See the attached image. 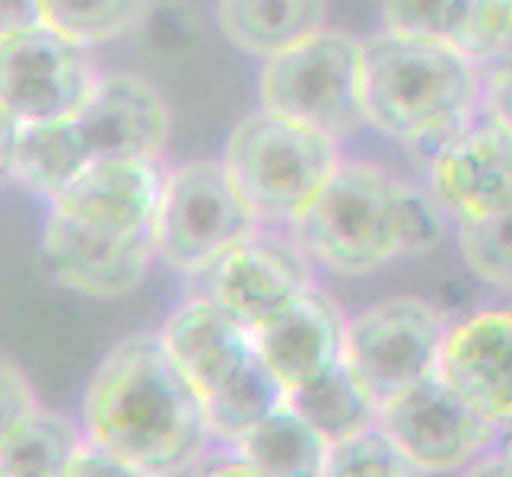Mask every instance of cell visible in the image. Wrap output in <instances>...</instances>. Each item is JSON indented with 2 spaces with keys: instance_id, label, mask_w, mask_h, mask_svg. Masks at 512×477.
<instances>
[{
  "instance_id": "6da1fadb",
  "label": "cell",
  "mask_w": 512,
  "mask_h": 477,
  "mask_svg": "<svg viewBox=\"0 0 512 477\" xmlns=\"http://www.w3.org/2000/svg\"><path fill=\"white\" fill-rule=\"evenodd\" d=\"M83 433L125 458L137 477L182 474L214 443L207 398L160 334H131L105 353L83 395Z\"/></svg>"
},
{
  "instance_id": "7a4b0ae2",
  "label": "cell",
  "mask_w": 512,
  "mask_h": 477,
  "mask_svg": "<svg viewBox=\"0 0 512 477\" xmlns=\"http://www.w3.org/2000/svg\"><path fill=\"white\" fill-rule=\"evenodd\" d=\"M484 90V67L455 42L388 29L363 42L366 125L398 144L443 147L478 121Z\"/></svg>"
},
{
  "instance_id": "3957f363",
  "label": "cell",
  "mask_w": 512,
  "mask_h": 477,
  "mask_svg": "<svg viewBox=\"0 0 512 477\" xmlns=\"http://www.w3.org/2000/svg\"><path fill=\"white\" fill-rule=\"evenodd\" d=\"M404 188L408 182L373 163L341 159L338 172L290 233L331 274L366 277L398 255H411Z\"/></svg>"
},
{
  "instance_id": "277c9868",
  "label": "cell",
  "mask_w": 512,
  "mask_h": 477,
  "mask_svg": "<svg viewBox=\"0 0 512 477\" xmlns=\"http://www.w3.org/2000/svg\"><path fill=\"white\" fill-rule=\"evenodd\" d=\"M341 140L306 121L255 109L229 131L223 166L264 226H293L341 166Z\"/></svg>"
},
{
  "instance_id": "5b68a950",
  "label": "cell",
  "mask_w": 512,
  "mask_h": 477,
  "mask_svg": "<svg viewBox=\"0 0 512 477\" xmlns=\"http://www.w3.org/2000/svg\"><path fill=\"white\" fill-rule=\"evenodd\" d=\"M258 99L264 109L306 121L331 137H350L363 115V42L350 32L322 29L261 61Z\"/></svg>"
},
{
  "instance_id": "8992f818",
  "label": "cell",
  "mask_w": 512,
  "mask_h": 477,
  "mask_svg": "<svg viewBox=\"0 0 512 477\" xmlns=\"http://www.w3.org/2000/svg\"><path fill=\"white\" fill-rule=\"evenodd\" d=\"M258 226L261 220L223 159H191L163 172L156 255L166 268L185 277L198 274Z\"/></svg>"
},
{
  "instance_id": "52a82bcc",
  "label": "cell",
  "mask_w": 512,
  "mask_h": 477,
  "mask_svg": "<svg viewBox=\"0 0 512 477\" xmlns=\"http://www.w3.org/2000/svg\"><path fill=\"white\" fill-rule=\"evenodd\" d=\"M449 322L420 296H388L347 325L344 363L382 404L433 376L443 360Z\"/></svg>"
},
{
  "instance_id": "ba28073f",
  "label": "cell",
  "mask_w": 512,
  "mask_h": 477,
  "mask_svg": "<svg viewBox=\"0 0 512 477\" xmlns=\"http://www.w3.org/2000/svg\"><path fill=\"white\" fill-rule=\"evenodd\" d=\"M102 70L93 45L45 23L4 32L0 39V105L4 125L77 118Z\"/></svg>"
},
{
  "instance_id": "9c48e42d",
  "label": "cell",
  "mask_w": 512,
  "mask_h": 477,
  "mask_svg": "<svg viewBox=\"0 0 512 477\" xmlns=\"http://www.w3.org/2000/svg\"><path fill=\"white\" fill-rule=\"evenodd\" d=\"M191 280L198 284V296L214 299L255 331L315 287V261L293 233H274L261 223Z\"/></svg>"
},
{
  "instance_id": "30bf717a",
  "label": "cell",
  "mask_w": 512,
  "mask_h": 477,
  "mask_svg": "<svg viewBox=\"0 0 512 477\" xmlns=\"http://www.w3.org/2000/svg\"><path fill=\"white\" fill-rule=\"evenodd\" d=\"M379 427L411 455L420 474L465 471L500 439V430L436 373L379 408Z\"/></svg>"
},
{
  "instance_id": "8fae6325",
  "label": "cell",
  "mask_w": 512,
  "mask_h": 477,
  "mask_svg": "<svg viewBox=\"0 0 512 477\" xmlns=\"http://www.w3.org/2000/svg\"><path fill=\"white\" fill-rule=\"evenodd\" d=\"M163 172L160 163L96 156L55 201L48 214L105 239L156 236Z\"/></svg>"
},
{
  "instance_id": "7c38bea8",
  "label": "cell",
  "mask_w": 512,
  "mask_h": 477,
  "mask_svg": "<svg viewBox=\"0 0 512 477\" xmlns=\"http://www.w3.org/2000/svg\"><path fill=\"white\" fill-rule=\"evenodd\" d=\"M430 188L455 223L512 210V128L484 115L436 147Z\"/></svg>"
},
{
  "instance_id": "4fadbf2b",
  "label": "cell",
  "mask_w": 512,
  "mask_h": 477,
  "mask_svg": "<svg viewBox=\"0 0 512 477\" xmlns=\"http://www.w3.org/2000/svg\"><path fill=\"white\" fill-rule=\"evenodd\" d=\"M77 121L96 156L160 163L172 134V115L160 90L128 70L102 74Z\"/></svg>"
},
{
  "instance_id": "5bb4252c",
  "label": "cell",
  "mask_w": 512,
  "mask_h": 477,
  "mask_svg": "<svg viewBox=\"0 0 512 477\" xmlns=\"http://www.w3.org/2000/svg\"><path fill=\"white\" fill-rule=\"evenodd\" d=\"M439 373L500 433L512 430V309H493L449 328Z\"/></svg>"
},
{
  "instance_id": "9a60e30c",
  "label": "cell",
  "mask_w": 512,
  "mask_h": 477,
  "mask_svg": "<svg viewBox=\"0 0 512 477\" xmlns=\"http://www.w3.org/2000/svg\"><path fill=\"white\" fill-rule=\"evenodd\" d=\"M350 318L322 287L299 293L261 328L252 331L258 357L268 363L287 392L344 360Z\"/></svg>"
},
{
  "instance_id": "2e32d148",
  "label": "cell",
  "mask_w": 512,
  "mask_h": 477,
  "mask_svg": "<svg viewBox=\"0 0 512 477\" xmlns=\"http://www.w3.org/2000/svg\"><path fill=\"white\" fill-rule=\"evenodd\" d=\"M42 255L51 274L67 290L115 299L128 296L147 277L156 255V236L144 239H105L48 214L42 233Z\"/></svg>"
},
{
  "instance_id": "e0dca14e",
  "label": "cell",
  "mask_w": 512,
  "mask_h": 477,
  "mask_svg": "<svg viewBox=\"0 0 512 477\" xmlns=\"http://www.w3.org/2000/svg\"><path fill=\"white\" fill-rule=\"evenodd\" d=\"M160 338L204 398L223 388L255 353L252 331L220 303L198 293L169 312Z\"/></svg>"
},
{
  "instance_id": "ac0fdd59",
  "label": "cell",
  "mask_w": 512,
  "mask_h": 477,
  "mask_svg": "<svg viewBox=\"0 0 512 477\" xmlns=\"http://www.w3.org/2000/svg\"><path fill=\"white\" fill-rule=\"evenodd\" d=\"M93 159L96 153L77 118L4 125L7 179L45 201H55Z\"/></svg>"
},
{
  "instance_id": "d6986e66",
  "label": "cell",
  "mask_w": 512,
  "mask_h": 477,
  "mask_svg": "<svg viewBox=\"0 0 512 477\" xmlns=\"http://www.w3.org/2000/svg\"><path fill=\"white\" fill-rule=\"evenodd\" d=\"M328 23V0H217V26L249 58H271Z\"/></svg>"
},
{
  "instance_id": "ffe728a7",
  "label": "cell",
  "mask_w": 512,
  "mask_h": 477,
  "mask_svg": "<svg viewBox=\"0 0 512 477\" xmlns=\"http://www.w3.org/2000/svg\"><path fill=\"white\" fill-rule=\"evenodd\" d=\"M242 458L274 477H319L328 468L331 439L319 433L290 401L264 417L233 446Z\"/></svg>"
},
{
  "instance_id": "44dd1931",
  "label": "cell",
  "mask_w": 512,
  "mask_h": 477,
  "mask_svg": "<svg viewBox=\"0 0 512 477\" xmlns=\"http://www.w3.org/2000/svg\"><path fill=\"white\" fill-rule=\"evenodd\" d=\"M83 443V427H77L67 414L39 404L4 430L0 471L10 477H67V468Z\"/></svg>"
},
{
  "instance_id": "7402d4cb",
  "label": "cell",
  "mask_w": 512,
  "mask_h": 477,
  "mask_svg": "<svg viewBox=\"0 0 512 477\" xmlns=\"http://www.w3.org/2000/svg\"><path fill=\"white\" fill-rule=\"evenodd\" d=\"M287 401L315 430L325 433L331 443L379 423L376 398L360 385V379L350 373V366L344 360L328 366L315 379L290 388Z\"/></svg>"
},
{
  "instance_id": "603a6c76",
  "label": "cell",
  "mask_w": 512,
  "mask_h": 477,
  "mask_svg": "<svg viewBox=\"0 0 512 477\" xmlns=\"http://www.w3.org/2000/svg\"><path fill=\"white\" fill-rule=\"evenodd\" d=\"M287 401V385L274 369L252 353L239 373L214 395H207V420L217 443L233 449L245 433H252L264 417H271Z\"/></svg>"
},
{
  "instance_id": "cb8c5ba5",
  "label": "cell",
  "mask_w": 512,
  "mask_h": 477,
  "mask_svg": "<svg viewBox=\"0 0 512 477\" xmlns=\"http://www.w3.org/2000/svg\"><path fill=\"white\" fill-rule=\"evenodd\" d=\"M147 10V0H42L45 26L83 45L125 39L147 20Z\"/></svg>"
},
{
  "instance_id": "d4e9b609",
  "label": "cell",
  "mask_w": 512,
  "mask_h": 477,
  "mask_svg": "<svg viewBox=\"0 0 512 477\" xmlns=\"http://www.w3.org/2000/svg\"><path fill=\"white\" fill-rule=\"evenodd\" d=\"M325 474L328 477H414L420 474V468L379 423H373V427L331 443Z\"/></svg>"
},
{
  "instance_id": "484cf974",
  "label": "cell",
  "mask_w": 512,
  "mask_h": 477,
  "mask_svg": "<svg viewBox=\"0 0 512 477\" xmlns=\"http://www.w3.org/2000/svg\"><path fill=\"white\" fill-rule=\"evenodd\" d=\"M458 252L487 287L512 293V210L487 220L458 223Z\"/></svg>"
},
{
  "instance_id": "4316f807",
  "label": "cell",
  "mask_w": 512,
  "mask_h": 477,
  "mask_svg": "<svg viewBox=\"0 0 512 477\" xmlns=\"http://www.w3.org/2000/svg\"><path fill=\"white\" fill-rule=\"evenodd\" d=\"M471 4L474 0H382V23L398 35L458 42Z\"/></svg>"
},
{
  "instance_id": "83f0119b",
  "label": "cell",
  "mask_w": 512,
  "mask_h": 477,
  "mask_svg": "<svg viewBox=\"0 0 512 477\" xmlns=\"http://www.w3.org/2000/svg\"><path fill=\"white\" fill-rule=\"evenodd\" d=\"M455 45L484 70L512 64V0H474Z\"/></svg>"
},
{
  "instance_id": "f1b7e54d",
  "label": "cell",
  "mask_w": 512,
  "mask_h": 477,
  "mask_svg": "<svg viewBox=\"0 0 512 477\" xmlns=\"http://www.w3.org/2000/svg\"><path fill=\"white\" fill-rule=\"evenodd\" d=\"M83 474H99V477H137V471L125 462L121 455H115L112 449H105L93 439H86L83 449L77 452V458L70 462L67 477H83Z\"/></svg>"
},
{
  "instance_id": "f546056e",
  "label": "cell",
  "mask_w": 512,
  "mask_h": 477,
  "mask_svg": "<svg viewBox=\"0 0 512 477\" xmlns=\"http://www.w3.org/2000/svg\"><path fill=\"white\" fill-rule=\"evenodd\" d=\"M39 408L26 373L13 360H4V430Z\"/></svg>"
},
{
  "instance_id": "4dcf8cb0",
  "label": "cell",
  "mask_w": 512,
  "mask_h": 477,
  "mask_svg": "<svg viewBox=\"0 0 512 477\" xmlns=\"http://www.w3.org/2000/svg\"><path fill=\"white\" fill-rule=\"evenodd\" d=\"M487 90H484V115L512 128V64L484 70Z\"/></svg>"
},
{
  "instance_id": "1f68e13d",
  "label": "cell",
  "mask_w": 512,
  "mask_h": 477,
  "mask_svg": "<svg viewBox=\"0 0 512 477\" xmlns=\"http://www.w3.org/2000/svg\"><path fill=\"white\" fill-rule=\"evenodd\" d=\"M468 474H509L512 477V439L506 443H493L484 455H478L474 462L465 468Z\"/></svg>"
},
{
  "instance_id": "d6a6232c",
  "label": "cell",
  "mask_w": 512,
  "mask_h": 477,
  "mask_svg": "<svg viewBox=\"0 0 512 477\" xmlns=\"http://www.w3.org/2000/svg\"><path fill=\"white\" fill-rule=\"evenodd\" d=\"M45 23L42 0H4V32Z\"/></svg>"
}]
</instances>
